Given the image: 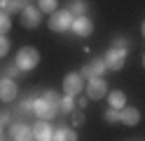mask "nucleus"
<instances>
[{
    "mask_svg": "<svg viewBox=\"0 0 145 141\" xmlns=\"http://www.w3.org/2000/svg\"><path fill=\"white\" fill-rule=\"evenodd\" d=\"M16 66H19L21 71H33L35 66L40 64V50L38 47H31V45H26L21 47L19 52H16Z\"/></svg>",
    "mask_w": 145,
    "mask_h": 141,
    "instance_id": "1",
    "label": "nucleus"
},
{
    "mask_svg": "<svg viewBox=\"0 0 145 141\" xmlns=\"http://www.w3.org/2000/svg\"><path fill=\"white\" fill-rule=\"evenodd\" d=\"M47 26H49V31H54V33H66V31H70V26H72V14L68 12V9H56L54 14H49Z\"/></svg>",
    "mask_w": 145,
    "mask_h": 141,
    "instance_id": "2",
    "label": "nucleus"
},
{
    "mask_svg": "<svg viewBox=\"0 0 145 141\" xmlns=\"http://www.w3.org/2000/svg\"><path fill=\"white\" fill-rule=\"evenodd\" d=\"M103 61H105L108 71H122L124 64H126V50H115V47H110V50L105 52Z\"/></svg>",
    "mask_w": 145,
    "mask_h": 141,
    "instance_id": "3",
    "label": "nucleus"
},
{
    "mask_svg": "<svg viewBox=\"0 0 145 141\" xmlns=\"http://www.w3.org/2000/svg\"><path fill=\"white\" fill-rule=\"evenodd\" d=\"M82 89H84V78L80 73H68L63 78V94L66 97H77Z\"/></svg>",
    "mask_w": 145,
    "mask_h": 141,
    "instance_id": "4",
    "label": "nucleus"
},
{
    "mask_svg": "<svg viewBox=\"0 0 145 141\" xmlns=\"http://www.w3.org/2000/svg\"><path fill=\"white\" fill-rule=\"evenodd\" d=\"M84 89H87V97L94 99V101L108 97V82L103 78H89V82L84 85Z\"/></svg>",
    "mask_w": 145,
    "mask_h": 141,
    "instance_id": "5",
    "label": "nucleus"
},
{
    "mask_svg": "<svg viewBox=\"0 0 145 141\" xmlns=\"http://www.w3.org/2000/svg\"><path fill=\"white\" fill-rule=\"evenodd\" d=\"M19 21H21L24 28H35V26H40V21H42V12H40L38 7L26 5L21 9V14H19Z\"/></svg>",
    "mask_w": 145,
    "mask_h": 141,
    "instance_id": "6",
    "label": "nucleus"
},
{
    "mask_svg": "<svg viewBox=\"0 0 145 141\" xmlns=\"http://www.w3.org/2000/svg\"><path fill=\"white\" fill-rule=\"evenodd\" d=\"M16 97H19V85H16V80H12V78H0V101L10 103V101H14Z\"/></svg>",
    "mask_w": 145,
    "mask_h": 141,
    "instance_id": "7",
    "label": "nucleus"
},
{
    "mask_svg": "<svg viewBox=\"0 0 145 141\" xmlns=\"http://www.w3.org/2000/svg\"><path fill=\"white\" fill-rule=\"evenodd\" d=\"M33 113H35L40 120H52V118L59 113V108L52 106L49 101H44V99L40 97V99H33Z\"/></svg>",
    "mask_w": 145,
    "mask_h": 141,
    "instance_id": "8",
    "label": "nucleus"
},
{
    "mask_svg": "<svg viewBox=\"0 0 145 141\" xmlns=\"http://www.w3.org/2000/svg\"><path fill=\"white\" fill-rule=\"evenodd\" d=\"M108 68H105V61L103 59H98V56H94L89 64H84L82 66V78H103V73H105Z\"/></svg>",
    "mask_w": 145,
    "mask_h": 141,
    "instance_id": "9",
    "label": "nucleus"
},
{
    "mask_svg": "<svg viewBox=\"0 0 145 141\" xmlns=\"http://www.w3.org/2000/svg\"><path fill=\"white\" fill-rule=\"evenodd\" d=\"M70 28H72V33L80 35V38H87V35L94 33V24H91V19H89V17H75Z\"/></svg>",
    "mask_w": 145,
    "mask_h": 141,
    "instance_id": "10",
    "label": "nucleus"
},
{
    "mask_svg": "<svg viewBox=\"0 0 145 141\" xmlns=\"http://www.w3.org/2000/svg\"><path fill=\"white\" fill-rule=\"evenodd\" d=\"M10 136H12V141H35L33 139V127L24 125V122H14L10 127Z\"/></svg>",
    "mask_w": 145,
    "mask_h": 141,
    "instance_id": "11",
    "label": "nucleus"
},
{
    "mask_svg": "<svg viewBox=\"0 0 145 141\" xmlns=\"http://www.w3.org/2000/svg\"><path fill=\"white\" fill-rule=\"evenodd\" d=\"M120 122H122V125H126V127L138 125V122H140V111L133 108V106H124V108H120Z\"/></svg>",
    "mask_w": 145,
    "mask_h": 141,
    "instance_id": "12",
    "label": "nucleus"
},
{
    "mask_svg": "<svg viewBox=\"0 0 145 141\" xmlns=\"http://www.w3.org/2000/svg\"><path fill=\"white\" fill-rule=\"evenodd\" d=\"M52 136H54V129L49 127L47 120H38L33 125V139L35 141H52Z\"/></svg>",
    "mask_w": 145,
    "mask_h": 141,
    "instance_id": "13",
    "label": "nucleus"
},
{
    "mask_svg": "<svg viewBox=\"0 0 145 141\" xmlns=\"http://www.w3.org/2000/svg\"><path fill=\"white\" fill-rule=\"evenodd\" d=\"M108 106L110 108H124L126 106V94L122 89H112V92H108Z\"/></svg>",
    "mask_w": 145,
    "mask_h": 141,
    "instance_id": "14",
    "label": "nucleus"
},
{
    "mask_svg": "<svg viewBox=\"0 0 145 141\" xmlns=\"http://www.w3.org/2000/svg\"><path fill=\"white\" fill-rule=\"evenodd\" d=\"M68 12L75 14V17H84L89 12V3L87 0H70L68 3Z\"/></svg>",
    "mask_w": 145,
    "mask_h": 141,
    "instance_id": "15",
    "label": "nucleus"
},
{
    "mask_svg": "<svg viewBox=\"0 0 145 141\" xmlns=\"http://www.w3.org/2000/svg\"><path fill=\"white\" fill-rule=\"evenodd\" d=\"M52 141H77V134L70 127H59L56 132H54Z\"/></svg>",
    "mask_w": 145,
    "mask_h": 141,
    "instance_id": "16",
    "label": "nucleus"
},
{
    "mask_svg": "<svg viewBox=\"0 0 145 141\" xmlns=\"http://www.w3.org/2000/svg\"><path fill=\"white\" fill-rule=\"evenodd\" d=\"M24 7H26V0H5L3 12H7V14H21Z\"/></svg>",
    "mask_w": 145,
    "mask_h": 141,
    "instance_id": "17",
    "label": "nucleus"
},
{
    "mask_svg": "<svg viewBox=\"0 0 145 141\" xmlns=\"http://www.w3.org/2000/svg\"><path fill=\"white\" fill-rule=\"evenodd\" d=\"M38 9L44 14H54L59 9V0H38Z\"/></svg>",
    "mask_w": 145,
    "mask_h": 141,
    "instance_id": "18",
    "label": "nucleus"
},
{
    "mask_svg": "<svg viewBox=\"0 0 145 141\" xmlns=\"http://www.w3.org/2000/svg\"><path fill=\"white\" fill-rule=\"evenodd\" d=\"M59 111L61 113H72L75 111V97H63L59 103Z\"/></svg>",
    "mask_w": 145,
    "mask_h": 141,
    "instance_id": "19",
    "label": "nucleus"
},
{
    "mask_svg": "<svg viewBox=\"0 0 145 141\" xmlns=\"http://www.w3.org/2000/svg\"><path fill=\"white\" fill-rule=\"evenodd\" d=\"M10 26H12V19H10V14L0 9V35H5L7 31H10Z\"/></svg>",
    "mask_w": 145,
    "mask_h": 141,
    "instance_id": "20",
    "label": "nucleus"
},
{
    "mask_svg": "<svg viewBox=\"0 0 145 141\" xmlns=\"http://www.w3.org/2000/svg\"><path fill=\"white\" fill-rule=\"evenodd\" d=\"M112 47H115V50H126V52H129L131 40H129V38H122V35H117L115 40H112Z\"/></svg>",
    "mask_w": 145,
    "mask_h": 141,
    "instance_id": "21",
    "label": "nucleus"
},
{
    "mask_svg": "<svg viewBox=\"0 0 145 141\" xmlns=\"http://www.w3.org/2000/svg\"><path fill=\"white\" fill-rule=\"evenodd\" d=\"M42 99H44V101H49L52 106H56V108H59V103H61V97H59L56 92H52V89L44 92V94H42Z\"/></svg>",
    "mask_w": 145,
    "mask_h": 141,
    "instance_id": "22",
    "label": "nucleus"
},
{
    "mask_svg": "<svg viewBox=\"0 0 145 141\" xmlns=\"http://www.w3.org/2000/svg\"><path fill=\"white\" fill-rule=\"evenodd\" d=\"M105 122H120V111H117V108H110V106H108V111H105Z\"/></svg>",
    "mask_w": 145,
    "mask_h": 141,
    "instance_id": "23",
    "label": "nucleus"
},
{
    "mask_svg": "<svg viewBox=\"0 0 145 141\" xmlns=\"http://www.w3.org/2000/svg\"><path fill=\"white\" fill-rule=\"evenodd\" d=\"M7 52H10V40H7L5 35H0V59L7 56Z\"/></svg>",
    "mask_w": 145,
    "mask_h": 141,
    "instance_id": "24",
    "label": "nucleus"
},
{
    "mask_svg": "<svg viewBox=\"0 0 145 141\" xmlns=\"http://www.w3.org/2000/svg\"><path fill=\"white\" fill-rule=\"evenodd\" d=\"M7 75H5V78H14V75H19V73H24L21 68H19V66H16V64H10V66H7V71H5Z\"/></svg>",
    "mask_w": 145,
    "mask_h": 141,
    "instance_id": "25",
    "label": "nucleus"
},
{
    "mask_svg": "<svg viewBox=\"0 0 145 141\" xmlns=\"http://www.w3.org/2000/svg\"><path fill=\"white\" fill-rule=\"evenodd\" d=\"M19 111H21V113H31V111H33V99L21 101V103H19Z\"/></svg>",
    "mask_w": 145,
    "mask_h": 141,
    "instance_id": "26",
    "label": "nucleus"
},
{
    "mask_svg": "<svg viewBox=\"0 0 145 141\" xmlns=\"http://www.w3.org/2000/svg\"><path fill=\"white\" fill-rule=\"evenodd\" d=\"M70 115H72V125H75V127H80L84 122V118H82V113H80V111H72Z\"/></svg>",
    "mask_w": 145,
    "mask_h": 141,
    "instance_id": "27",
    "label": "nucleus"
},
{
    "mask_svg": "<svg viewBox=\"0 0 145 141\" xmlns=\"http://www.w3.org/2000/svg\"><path fill=\"white\" fill-rule=\"evenodd\" d=\"M87 103H89V97H80V99H77V106H80V108H84Z\"/></svg>",
    "mask_w": 145,
    "mask_h": 141,
    "instance_id": "28",
    "label": "nucleus"
},
{
    "mask_svg": "<svg viewBox=\"0 0 145 141\" xmlns=\"http://www.w3.org/2000/svg\"><path fill=\"white\" fill-rule=\"evenodd\" d=\"M7 120H10V115H7V113H0V125H5Z\"/></svg>",
    "mask_w": 145,
    "mask_h": 141,
    "instance_id": "29",
    "label": "nucleus"
},
{
    "mask_svg": "<svg viewBox=\"0 0 145 141\" xmlns=\"http://www.w3.org/2000/svg\"><path fill=\"white\" fill-rule=\"evenodd\" d=\"M140 31H143V35H145V21H143V26H140Z\"/></svg>",
    "mask_w": 145,
    "mask_h": 141,
    "instance_id": "30",
    "label": "nucleus"
},
{
    "mask_svg": "<svg viewBox=\"0 0 145 141\" xmlns=\"http://www.w3.org/2000/svg\"><path fill=\"white\" fill-rule=\"evenodd\" d=\"M0 141H3V125H0Z\"/></svg>",
    "mask_w": 145,
    "mask_h": 141,
    "instance_id": "31",
    "label": "nucleus"
},
{
    "mask_svg": "<svg viewBox=\"0 0 145 141\" xmlns=\"http://www.w3.org/2000/svg\"><path fill=\"white\" fill-rule=\"evenodd\" d=\"M3 5H5V0H0V9H3Z\"/></svg>",
    "mask_w": 145,
    "mask_h": 141,
    "instance_id": "32",
    "label": "nucleus"
},
{
    "mask_svg": "<svg viewBox=\"0 0 145 141\" xmlns=\"http://www.w3.org/2000/svg\"><path fill=\"white\" fill-rule=\"evenodd\" d=\"M143 68H145V54H143Z\"/></svg>",
    "mask_w": 145,
    "mask_h": 141,
    "instance_id": "33",
    "label": "nucleus"
}]
</instances>
